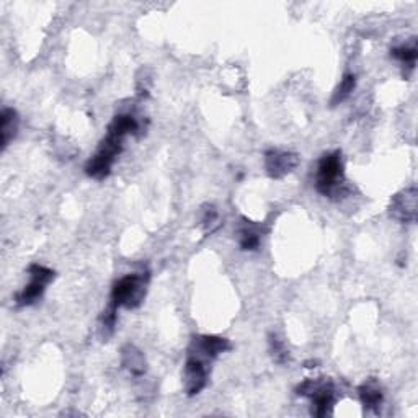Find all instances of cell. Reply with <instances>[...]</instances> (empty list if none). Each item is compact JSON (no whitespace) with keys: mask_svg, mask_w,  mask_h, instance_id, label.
Instances as JSON below:
<instances>
[{"mask_svg":"<svg viewBox=\"0 0 418 418\" xmlns=\"http://www.w3.org/2000/svg\"><path fill=\"white\" fill-rule=\"evenodd\" d=\"M316 189L322 197L340 199L343 198L348 189H346L343 159L341 152L334 150L325 154L319 160L317 173H316Z\"/></svg>","mask_w":418,"mask_h":418,"instance_id":"6da1fadb","label":"cell"},{"mask_svg":"<svg viewBox=\"0 0 418 418\" xmlns=\"http://www.w3.org/2000/svg\"><path fill=\"white\" fill-rule=\"evenodd\" d=\"M149 271H139L119 278L111 287V301L116 307L136 309L143 304L149 286Z\"/></svg>","mask_w":418,"mask_h":418,"instance_id":"7a4b0ae2","label":"cell"},{"mask_svg":"<svg viewBox=\"0 0 418 418\" xmlns=\"http://www.w3.org/2000/svg\"><path fill=\"white\" fill-rule=\"evenodd\" d=\"M123 141L124 138L121 136L108 131L97 154L85 164L87 175L95 178V180H105L111 173L116 157L123 152Z\"/></svg>","mask_w":418,"mask_h":418,"instance_id":"3957f363","label":"cell"},{"mask_svg":"<svg viewBox=\"0 0 418 418\" xmlns=\"http://www.w3.org/2000/svg\"><path fill=\"white\" fill-rule=\"evenodd\" d=\"M296 392L297 395L311 399V412L316 417L329 415L335 404V385L325 378L307 379V381L297 385Z\"/></svg>","mask_w":418,"mask_h":418,"instance_id":"277c9868","label":"cell"},{"mask_svg":"<svg viewBox=\"0 0 418 418\" xmlns=\"http://www.w3.org/2000/svg\"><path fill=\"white\" fill-rule=\"evenodd\" d=\"M30 273V283L26 285L23 290H21L17 296H15V304L18 307H26L33 306L45 295L48 285L54 280V271L51 268L45 267V265L33 263L28 268Z\"/></svg>","mask_w":418,"mask_h":418,"instance_id":"5b68a950","label":"cell"},{"mask_svg":"<svg viewBox=\"0 0 418 418\" xmlns=\"http://www.w3.org/2000/svg\"><path fill=\"white\" fill-rule=\"evenodd\" d=\"M213 361L194 351H188L187 363L183 369V390L188 397L199 394L206 387L209 378V365Z\"/></svg>","mask_w":418,"mask_h":418,"instance_id":"8992f818","label":"cell"},{"mask_svg":"<svg viewBox=\"0 0 418 418\" xmlns=\"http://www.w3.org/2000/svg\"><path fill=\"white\" fill-rule=\"evenodd\" d=\"M389 214L402 224H414L418 216V192L415 185L404 188L390 198Z\"/></svg>","mask_w":418,"mask_h":418,"instance_id":"52a82bcc","label":"cell"},{"mask_svg":"<svg viewBox=\"0 0 418 418\" xmlns=\"http://www.w3.org/2000/svg\"><path fill=\"white\" fill-rule=\"evenodd\" d=\"M265 170L268 177L273 180H280L295 172V168L299 165V155L295 152H285L278 149H270L265 152Z\"/></svg>","mask_w":418,"mask_h":418,"instance_id":"ba28073f","label":"cell"},{"mask_svg":"<svg viewBox=\"0 0 418 418\" xmlns=\"http://www.w3.org/2000/svg\"><path fill=\"white\" fill-rule=\"evenodd\" d=\"M121 366L133 374V376H144L148 371V361L144 353L136 345H124L121 348Z\"/></svg>","mask_w":418,"mask_h":418,"instance_id":"9c48e42d","label":"cell"},{"mask_svg":"<svg viewBox=\"0 0 418 418\" xmlns=\"http://www.w3.org/2000/svg\"><path fill=\"white\" fill-rule=\"evenodd\" d=\"M192 345L197 346V348L203 351L204 355L213 358V360H216V358L222 355V353L231 350V341L227 339H222V336H216V335L194 336Z\"/></svg>","mask_w":418,"mask_h":418,"instance_id":"30bf717a","label":"cell"},{"mask_svg":"<svg viewBox=\"0 0 418 418\" xmlns=\"http://www.w3.org/2000/svg\"><path fill=\"white\" fill-rule=\"evenodd\" d=\"M18 126L20 116L17 110H13V108H4L2 113H0V144H2V149L7 148L15 139V136L18 133Z\"/></svg>","mask_w":418,"mask_h":418,"instance_id":"8fae6325","label":"cell"},{"mask_svg":"<svg viewBox=\"0 0 418 418\" xmlns=\"http://www.w3.org/2000/svg\"><path fill=\"white\" fill-rule=\"evenodd\" d=\"M358 395L365 409L368 410H378L384 402V392L381 384L376 379H368L358 387Z\"/></svg>","mask_w":418,"mask_h":418,"instance_id":"7c38bea8","label":"cell"},{"mask_svg":"<svg viewBox=\"0 0 418 418\" xmlns=\"http://www.w3.org/2000/svg\"><path fill=\"white\" fill-rule=\"evenodd\" d=\"M260 227L253 224L252 221H243L242 226L238 227L237 231V241L238 246H241L242 251L253 252L260 247V242H262V237H260Z\"/></svg>","mask_w":418,"mask_h":418,"instance_id":"4fadbf2b","label":"cell"},{"mask_svg":"<svg viewBox=\"0 0 418 418\" xmlns=\"http://www.w3.org/2000/svg\"><path fill=\"white\" fill-rule=\"evenodd\" d=\"M108 131L121 136V138H126V136L136 134L139 131V123L133 115L123 113V115H116L113 118L111 124L108 126Z\"/></svg>","mask_w":418,"mask_h":418,"instance_id":"5bb4252c","label":"cell"},{"mask_svg":"<svg viewBox=\"0 0 418 418\" xmlns=\"http://www.w3.org/2000/svg\"><path fill=\"white\" fill-rule=\"evenodd\" d=\"M356 87V75L355 74H345L343 79H341L340 85L336 87L334 95H332V100H330V105L336 106L340 105V103H343L346 99H350V95L353 94V90H355Z\"/></svg>","mask_w":418,"mask_h":418,"instance_id":"9a60e30c","label":"cell"},{"mask_svg":"<svg viewBox=\"0 0 418 418\" xmlns=\"http://www.w3.org/2000/svg\"><path fill=\"white\" fill-rule=\"evenodd\" d=\"M116 314H118V307L113 302L108 304V307L103 311L100 317V332L103 339H108V336H111L113 332H115L116 320H118Z\"/></svg>","mask_w":418,"mask_h":418,"instance_id":"2e32d148","label":"cell"},{"mask_svg":"<svg viewBox=\"0 0 418 418\" xmlns=\"http://www.w3.org/2000/svg\"><path fill=\"white\" fill-rule=\"evenodd\" d=\"M390 56L399 59L402 64H407V66L414 67V64L418 57V50H417V45H402L397 48H392L390 50Z\"/></svg>","mask_w":418,"mask_h":418,"instance_id":"e0dca14e","label":"cell"},{"mask_svg":"<svg viewBox=\"0 0 418 418\" xmlns=\"http://www.w3.org/2000/svg\"><path fill=\"white\" fill-rule=\"evenodd\" d=\"M268 345H270V353L273 356V361L278 363V365H286L290 363V351L286 350L283 341H281L278 336L271 334L268 336Z\"/></svg>","mask_w":418,"mask_h":418,"instance_id":"ac0fdd59","label":"cell"},{"mask_svg":"<svg viewBox=\"0 0 418 418\" xmlns=\"http://www.w3.org/2000/svg\"><path fill=\"white\" fill-rule=\"evenodd\" d=\"M219 214L218 209L214 208L213 204L204 206L203 213H201V227H203L204 232H214L219 227Z\"/></svg>","mask_w":418,"mask_h":418,"instance_id":"d6986e66","label":"cell"}]
</instances>
